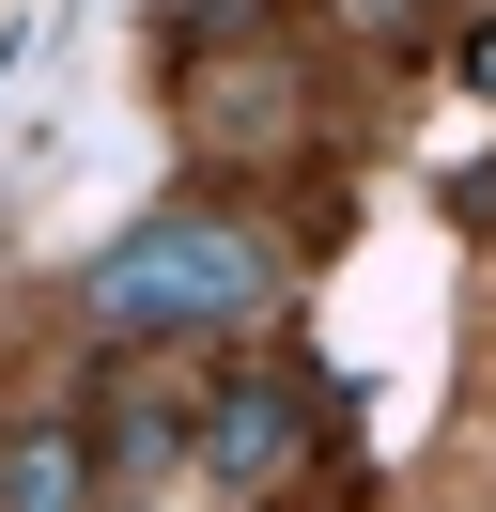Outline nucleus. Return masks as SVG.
Instances as JSON below:
<instances>
[{
    "instance_id": "obj_5",
    "label": "nucleus",
    "mask_w": 496,
    "mask_h": 512,
    "mask_svg": "<svg viewBox=\"0 0 496 512\" xmlns=\"http://www.w3.org/2000/svg\"><path fill=\"white\" fill-rule=\"evenodd\" d=\"M341 16H372V32H403V16H419V0H341Z\"/></svg>"
},
{
    "instance_id": "obj_2",
    "label": "nucleus",
    "mask_w": 496,
    "mask_h": 512,
    "mask_svg": "<svg viewBox=\"0 0 496 512\" xmlns=\"http://www.w3.org/2000/svg\"><path fill=\"white\" fill-rule=\"evenodd\" d=\"M295 450H310V388H233L217 435H202V466H217V481H279Z\"/></svg>"
},
{
    "instance_id": "obj_4",
    "label": "nucleus",
    "mask_w": 496,
    "mask_h": 512,
    "mask_svg": "<svg viewBox=\"0 0 496 512\" xmlns=\"http://www.w3.org/2000/svg\"><path fill=\"white\" fill-rule=\"evenodd\" d=\"M465 78H481V94H496V16H481V32H465Z\"/></svg>"
},
{
    "instance_id": "obj_3",
    "label": "nucleus",
    "mask_w": 496,
    "mask_h": 512,
    "mask_svg": "<svg viewBox=\"0 0 496 512\" xmlns=\"http://www.w3.org/2000/svg\"><path fill=\"white\" fill-rule=\"evenodd\" d=\"M0 512H93V450L62 419H0Z\"/></svg>"
},
{
    "instance_id": "obj_1",
    "label": "nucleus",
    "mask_w": 496,
    "mask_h": 512,
    "mask_svg": "<svg viewBox=\"0 0 496 512\" xmlns=\"http://www.w3.org/2000/svg\"><path fill=\"white\" fill-rule=\"evenodd\" d=\"M279 295V264L248 249L233 218H140L109 249V326H155V342H202V326H248Z\"/></svg>"
}]
</instances>
